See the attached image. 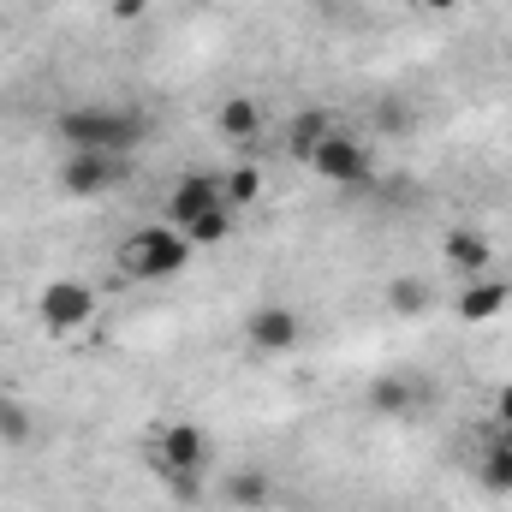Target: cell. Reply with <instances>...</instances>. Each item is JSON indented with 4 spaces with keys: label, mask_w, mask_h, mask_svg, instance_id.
<instances>
[{
    "label": "cell",
    "mask_w": 512,
    "mask_h": 512,
    "mask_svg": "<svg viewBox=\"0 0 512 512\" xmlns=\"http://www.w3.org/2000/svg\"><path fill=\"white\" fill-rule=\"evenodd\" d=\"M6 405H12V399H6V393H0V411H6Z\"/></svg>",
    "instance_id": "cell-21"
},
{
    "label": "cell",
    "mask_w": 512,
    "mask_h": 512,
    "mask_svg": "<svg viewBox=\"0 0 512 512\" xmlns=\"http://www.w3.org/2000/svg\"><path fill=\"white\" fill-rule=\"evenodd\" d=\"M0 435H6V441H24V435H30V417H24L18 405H6V411H0Z\"/></svg>",
    "instance_id": "cell-17"
},
{
    "label": "cell",
    "mask_w": 512,
    "mask_h": 512,
    "mask_svg": "<svg viewBox=\"0 0 512 512\" xmlns=\"http://www.w3.org/2000/svg\"><path fill=\"white\" fill-rule=\"evenodd\" d=\"M387 304L405 310V316H417V310L429 304V286H423V280H393V286H387Z\"/></svg>",
    "instance_id": "cell-16"
},
{
    "label": "cell",
    "mask_w": 512,
    "mask_h": 512,
    "mask_svg": "<svg viewBox=\"0 0 512 512\" xmlns=\"http://www.w3.org/2000/svg\"><path fill=\"white\" fill-rule=\"evenodd\" d=\"M441 256H447L459 274H489L495 245H489V233H477V227H447V233H441Z\"/></svg>",
    "instance_id": "cell-9"
},
{
    "label": "cell",
    "mask_w": 512,
    "mask_h": 512,
    "mask_svg": "<svg viewBox=\"0 0 512 512\" xmlns=\"http://www.w3.org/2000/svg\"><path fill=\"white\" fill-rule=\"evenodd\" d=\"M507 298H512L507 280H489V274H483V280H471V286L459 292V316H465V322H495V316L507 310Z\"/></svg>",
    "instance_id": "cell-10"
},
{
    "label": "cell",
    "mask_w": 512,
    "mask_h": 512,
    "mask_svg": "<svg viewBox=\"0 0 512 512\" xmlns=\"http://www.w3.org/2000/svg\"><path fill=\"white\" fill-rule=\"evenodd\" d=\"M120 179H131V155H90V149H78V155L60 161V191L66 197H108Z\"/></svg>",
    "instance_id": "cell-4"
},
{
    "label": "cell",
    "mask_w": 512,
    "mask_h": 512,
    "mask_svg": "<svg viewBox=\"0 0 512 512\" xmlns=\"http://www.w3.org/2000/svg\"><path fill=\"white\" fill-rule=\"evenodd\" d=\"M376 405H382V411H399V405H405V382H382L376 387Z\"/></svg>",
    "instance_id": "cell-18"
},
{
    "label": "cell",
    "mask_w": 512,
    "mask_h": 512,
    "mask_svg": "<svg viewBox=\"0 0 512 512\" xmlns=\"http://www.w3.org/2000/svg\"><path fill=\"white\" fill-rule=\"evenodd\" d=\"M221 191H227V209L239 215V209H251L256 197H262V173H256L251 161H245V167H233V179H227Z\"/></svg>",
    "instance_id": "cell-14"
},
{
    "label": "cell",
    "mask_w": 512,
    "mask_h": 512,
    "mask_svg": "<svg viewBox=\"0 0 512 512\" xmlns=\"http://www.w3.org/2000/svg\"><path fill=\"white\" fill-rule=\"evenodd\" d=\"M215 126H221L227 143H256L262 137V102L256 96H227L221 114H215Z\"/></svg>",
    "instance_id": "cell-11"
},
{
    "label": "cell",
    "mask_w": 512,
    "mask_h": 512,
    "mask_svg": "<svg viewBox=\"0 0 512 512\" xmlns=\"http://www.w3.org/2000/svg\"><path fill=\"white\" fill-rule=\"evenodd\" d=\"M209 459H215V447H209V435L197 423H161L149 435V465L179 501H197V483H203Z\"/></svg>",
    "instance_id": "cell-2"
},
{
    "label": "cell",
    "mask_w": 512,
    "mask_h": 512,
    "mask_svg": "<svg viewBox=\"0 0 512 512\" xmlns=\"http://www.w3.org/2000/svg\"><path fill=\"white\" fill-rule=\"evenodd\" d=\"M245 340H251L256 358H286L304 340V316L292 304H256L251 322H245Z\"/></svg>",
    "instance_id": "cell-7"
},
{
    "label": "cell",
    "mask_w": 512,
    "mask_h": 512,
    "mask_svg": "<svg viewBox=\"0 0 512 512\" xmlns=\"http://www.w3.org/2000/svg\"><path fill=\"white\" fill-rule=\"evenodd\" d=\"M114 262H120L126 280H167V274H179L191 262V245H185L179 227H143L114 251Z\"/></svg>",
    "instance_id": "cell-3"
},
{
    "label": "cell",
    "mask_w": 512,
    "mask_h": 512,
    "mask_svg": "<svg viewBox=\"0 0 512 512\" xmlns=\"http://www.w3.org/2000/svg\"><path fill=\"white\" fill-rule=\"evenodd\" d=\"M227 501L233 507H268V477H256V471H239V477H227Z\"/></svg>",
    "instance_id": "cell-15"
},
{
    "label": "cell",
    "mask_w": 512,
    "mask_h": 512,
    "mask_svg": "<svg viewBox=\"0 0 512 512\" xmlns=\"http://www.w3.org/2000/svg\"><path fill=\"white\" fill-rule=\"evenodd\" d=\"M221 209H227V191H221V179H209V173H185V179L167 191V227H179V233L203 227V221L221 215Z\"/></svg>",
    "instance_id": "cell-6"
},
{
    "label": "cell",
    "mask_w": 512,
    "mask_h": 512,
    "mask_svg": "<svg viewBox=\"0 0 512 512\" xmlns=\"http://www.w3.org/2000/svg\"><path fill=\"white\" fill-rule=\"evenodd\" d=\"M310 167H316L328 185H364V179L376 173V161H370V143H364V137H346V131H328V137L316 143Z\"/></svg>",
    "instance_id": "cell-5"
},
{
    "label": "cell",
    "mask_w": 512,
    "mask_h": 512,
    "mask_svg": "<svg viewBox=\"0 0 512 512\" xmlns=\"http://www.w3.org/2000/svg\"><path fill=\"white\" fill-rule=\"evenodd\" d=\"M322 137H328V114H322V108H310V114H298V120H292V137H286V143H292V155H298V161H310Z\"/></svg>",
    "instance_id": "cell-13"
},
{
    "label": "cell",
    "mask_w": 512,
    "mask_h": 512,
    "mask_svg": "<svg viewBox=\"0 0 512 512\" xmlns=\"http://www.w3.org/2000/svg\"><path fill=\"white\" fill-rule=\"evenodd\" d=\"M60 143L66 155L90 149V155H131L143 137H149V120L137 108H114V102H84V108H66L60 114Z\"/></svg>",
    "instance_id": "cell-1"
},
{
    "label": "cell",
    "mask_w": 512,
    "mask_h": 512,
    "mask_svg": "<svg viewBox=\"0 0 512 512\" xmlns=\"http://www.w3.org/2000/svg\"><path fill=\"white\" fill-rule=\"evenodd\" d=\"M477 477H483V489H489V495H512V441H495V447L483 453Z\"/></svg>",
    "instance_id": "cell-12"
},
{
    "label": "cell",
    "mask_w": 512,
    "mask_h": 512,
    "mask_svg": "<svg viewBox=\"0 0 512 512\" xmlns=\"http://www.w3.org/2000/svg\"><path fill=\"white\" fill-rule=\"evenodd\" d=\"M36 310H42V328L48 334H78L96 316V292L84 280H48L42 298H36Z\"/></svg>",
    "instance_id": "cell-8"
},
{
    "label": "cell",
    "mask_w": 512,
    "mask_h": 512,
    "mask_svg": "<svg viewBox=\"0 0 512 512\" xmlns=\"http://www.w3.org/2000/svg\"><path fill=\"white\" fill-rule=\"evenodd\" d=\"M495 417L512 429V387H501V393H495Z\"/></svg>",
    "instance_id": "cell-19"
},
{
    "label": "cell",
    "mask_w": 512,
    "mask_h": 512,
    "mask_svg": "<svg viewBox=\"0 0 512 512\" xmlns=\"http://www.w3.org/2000/svg\"><path fill=\"white\" fill-rule=\"evenodd\" d=\"M411 6H417V12H453L459 0H411Z\"/></svg>",
    "instance_id": "cell-20"
}]
</instances>
